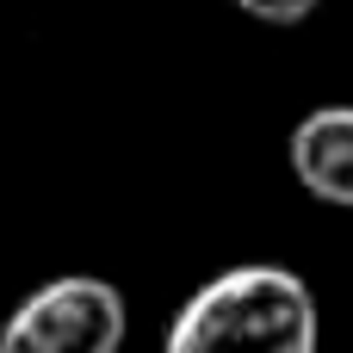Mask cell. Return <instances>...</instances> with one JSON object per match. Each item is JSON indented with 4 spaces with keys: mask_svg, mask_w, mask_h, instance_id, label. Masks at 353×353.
<instances>
[{
    "mask_svg": "<svg viewBox=\"0 0 353 353\" xmlns=\"http://www.w3.org/2000/svg\"><path fill=\"white\" fill-rule=\"evenodd\" d=\"M168 347L174 353H205V347L310 353L316 347V298L285 267H230L186 298V310L168 329Z\"/></svg>",
    "mask_w": 353,
    "mask_h": 353,
    "instance_id": "6da1fadb",
    "label": "cell"
},
{
    "mask_svg": "<svg viewBox=\"0 0 353 353\" xmlns=\"http://www.w3.org/2000/svg\"><path fill=\"white\" fill-rule=\"evenodd\" d=\"M118 341H124V298L118 285L87 279V273L37 285L0 323L6 353H112Z\"/></svg>",
    "mask_w": 353,
    "mask_h": 353,
    "instance_id": "7a4b0ae2",
    "label": "cell"
},
{
    "mask_svg": "<svg viewBox=\"0 0 353 353\" xmlns=\"http://www.w3.org/2000/svg\"><path fill=\"white\" fill-rule=\"evenodd\" d=\"M292 174L310 199L353 211V105H323L292 130Z\"/></svg>",
    "mask_w": 353,
    "mask_h": 353,
    "instance_id": "3957f363",
    "label": "cell"
},
{
    "mask_svg": "<svg viewBox=\"0 0 353 353\" xmlns=\"http://www.w3.org/2000/svg\"><path fill=\"white\" fill-rule=\"evenodd\" d=\"M248 19H261V25H298V19H310L323 0H236Z\"/></svg>",
    "mask_w": 353,
    "mask_h": 353,
    "instance_id": "277c9868",
    "label": "cell"
}]
</instances>
